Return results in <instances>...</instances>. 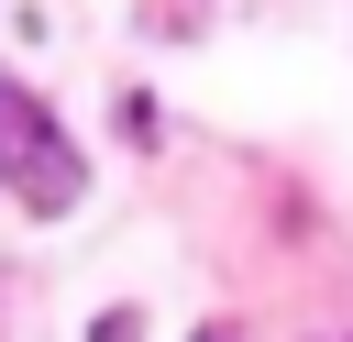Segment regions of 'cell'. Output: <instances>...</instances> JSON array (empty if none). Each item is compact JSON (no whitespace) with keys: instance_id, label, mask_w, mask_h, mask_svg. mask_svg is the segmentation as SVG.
Listing matches in <instances>:
<instances>
[{"instance_id":"obj_1","label":"cell","mask_w":353,"mask_h":342,"mask_svg":"<svg viewBox=\"0 0 353 342\" xmlns=\"http://www.w3.org/2000/svg\"><path fill=\"white\" fill-rule=\"evenodd\" d=\"M0 177H11V199H33V210H77V188H88L77 143L55 132V110H44L22 77H0Z\"/></svg>"},{"instance_id":"obj_3","label":"cell","mask_w":353,"mask_h":342,"mask_svg":"<svg viewBox=\"0 0 353 342\" xmlns=\"http://www.w3.org/2000/svg\"><path fill=\"white\" fill-rule=\"evenodd\" d=\"M199 342H232V331H199Z\"/></svg>"},{"instance_id":"obj_2","label":"cell","mask_w":353,"mask_h":342,"mask_svg":"<svg viewBox=\"0 0 353 342\" xmlns=\"http://www.w3.org/2000/svg\"><path fill=\"white\" fill-rule=\"evenodd\" d=\"M88 342H143V309H99V331Z\"/></svg>"}]
</instances>
